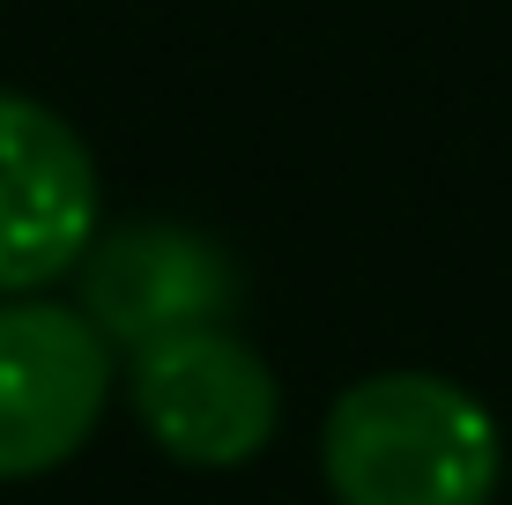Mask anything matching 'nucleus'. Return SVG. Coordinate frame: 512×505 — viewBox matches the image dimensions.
Here are the masks:
<instances>
[{
  "label": "nucleus",
  "instance_id": "f257e3e1",
  "mask_svg": "<svg viewBox=\"0 0 512 505\" xmlns=\"http://www.w3.org/2000/svg\"><path fill=\"white\" fill-rule=\"evenodd\" d=\"M320 468L334 505H490L498 424L438 372H372L327 409Z\"/></svg>",
  "mask_w": 512,
  "mask_h": 505
},
{
  "label": "nucleus",
  "instance_id": "f03ea898",
  "mask_svg": "<svg viewBox=\"0 0 512 505\" xmlns=\"http://www.w3.org/2000/svg\"><path fill=\"white\" fill-rule=\"evenodd\" d=\"M112 394V342L90 312L8 298L0 305V483H30L82 454Z\"/></svg>",
  "mask_w": 512,
  "mask_h": 505
},
{
  "label": "nucleus",
  "instance_id": "7ed1b4c3",
  "mask_svg": "<svg viewBox=\"0 0 512 505\" xmlns=\"http://www.w3.org/2000/svg\"><path fill=\"white\" fill-rule=\"evenodd\" d=\"M134 416L171 461L186 468H238L275 439L282 387L253 342L231 327H186L134 350Z\"/></svg>",
  "mask_w": 512,
  "mask_h": 505
},
{
  "label": "nucleus",
  "instance_id": "20e7f679",
  "mask_svg": "<svg viewBox=\"0 0 512 505\" xmlns=\"http://www.w3.org/2000/svg\"><path fill=\"white\" fill-rule=\"evenodd\" d=\"M97 246V164L52 104L0 90V290L52 283Z\"/></svg>",
  "mask_w": 512,
  "mask_h": 505
},
{
  "label": "nucleus",
  "instance_id": "39448f33",
  "mask_svg": "<svg viewBox=\"0 0 512 505\" xmlns=\"http://www.w3.org/2000/svg\"><path fill=\"white\" fill-rule=\"evenodd\" d=\"M238 305V268L193 223H119L82 253V312L104 342L149 350L186 327H223Z\"/></svg>",
  "mask_w": 512,
  "mask_h": 505
}]
</instances>
